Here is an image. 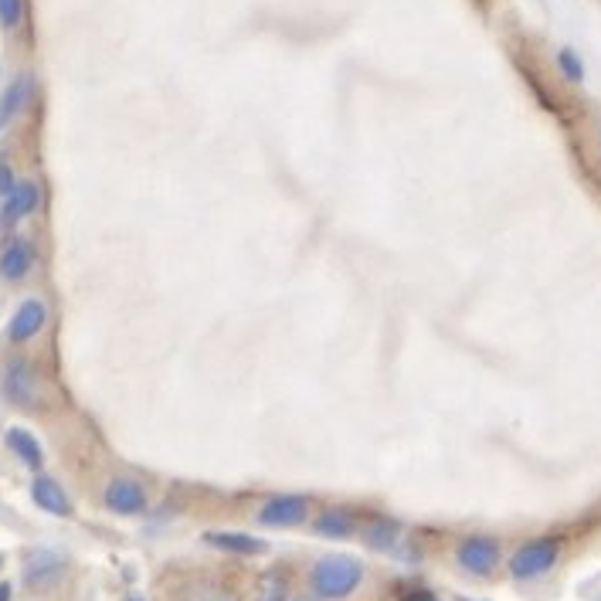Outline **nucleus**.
Listing matches in <instances>:
<instances>
[{
	"mask_svg": "<svg viewBox=\"0 0 601 601\" xmlns=\"http://www.w3.org/2000/svg\"><path fill=\"white\" fill-rule=\"evenodd\" d=\"M360 585H364V564L350 554L320 557V561L313 564V571H309V588H313L316 598H326V601L350 598Z\"/></svg>",
	"mask_w": 601,
	"mask_h": 601,
	"instance_id": "nucleus-1",
	"label": "nucleus"
},
{
	"mask_svg": "<svg viewBox=\"0 0 601 601\" xmlns=\"http://www.w3.org/2000/svg\"><path fill=\"white\" fill-rule=\"evenodd\" d=\"M557 557H561V540H557V537L527 540V544L513 551V557H510V574H513L517 581L544 578V574L557 564Z\"/></svg>",
	"mask_w": 601,
	"mask_h": 601,
	"instance_id": "nucleus-2",
	"label": "nucleus"
},
{
	"mask_svg": "<svg viewBox=\"0 0 601 601\" xmlns=\"http://www.w3.org/2000/svg\"><path fill=\"white\" fill-rule=\"evenodd\" d=\"M0 388H4V398L11 401L17 408H34L41 398V381H38V371H34L31 360L24 357H14L7 360L4 374H0Z\"/></svg>",
	"mask_w": 601,
	"mask_h": 601,
	"instance_id": "nucleus-3",
	"label": "nucleus"
},
{
	"mask_svg": "<svg viewBox=\"0 0 601 601\" xmlns=\"http://www.w3.org/2000/svg\"><path fill=\"white\" fill-rule=\"evenodd\" d=\"M500 557H503L500 540L486 537V534L466 537L459 544V551H455V561H459L469 574H476V578H486V574H493L500 568Z\"/></svg>",
	"mask_w": 601,
	"mask_h": 601,
	"instance_id": "nucleus-4",
	"label": "nucleus"
},
{
	"mask_svg": "<svg viewBox=\"0 0 601 601\" xmlns=\"http://www.w3.org/2000/svg\"><path fill=\"white\" fill-rule=\"evenodd\" d=\"M309 517V500L306 496H272L269 503L259 510V523L262 527H299V523H306Z\"/></svg>",
	"mask_w": 601,
	"mask_h": 601,
	"instance_id": "nucleus-5",
	"label": "nucleus"
},
{
	"mask_svg": "<svg viewBox=\"0 0 601 601\" xmlns=\"http://www.w3.org/2000/svg\"><path fill=\"white\" fill-rule=\"evenodd\" d=\"M45 323H48V306L41 303V299H24V303L14 309L11 323H7V340L28 343L45 330Z\"/></svg>",
	"mask_w": 601,
	"mask_h": 601,
	"instance_id": "nucleus-6",
	"label": "nucleus"
},
{
	"mask_svg": "<svg viewBox=\"0 0 601 601\" xmlns=\"http://www.w3.org/2000/svg\"><path fill=\"white\" fill-rule=\"evenodd\" d=\"M106 506L119 517H136V513L147 510V489H143L136 479H113V483L106 486Z\"/></svg>",
	"mask_w": 601,
	"mask_h": 601,
	"instance_id": "nucleus-7",
	"label": "nucleus"
},
{
	"mask_svg": "<svg viewBox=\"0 0 601 601\" xmlns=\"http://www.w3.org/2000/svg\"><path fill=\"white\" fill-rule=\"evenodd\" d=\"M38 204H41L38 184H34V180H17L14 191L4 197V208H0V225H4V228L17 225V221H24L28 214L38 211Z\"/></svg>",
	"mask_w": 601,
	"mask_h": 601,
	"instance_id": "nucleus-8",
	"label": "nucleus"
},
{
	"mask_svg": "<svg viewBox=\"0 0 601 601\" xmlns=\"http://www.w3.org/2000/svg\"><path fill=\"white\" fill-rule=\"evenodd\" d=\"M34 265V245L28 238H11L0 255V276L7 282H21Z\"/></svg>",
	"mask_w": 601,
	"mask_h": 601,
	"instance_id": "nucleus-9",
	"label": "nucleus"
},
{
	"mask_svg": "<svg viewBox=\"0 0 601 601\" xmlns=\"http://www.w3.org/2000/svg\"><path fill=\"white\" fill-rule=\"evenodd\" d=\"M31 500L45 513H51V517H68V513H72V500H68V493L51 476H34Z\"/></svg>",
	"mask_w": 601,
	"mask_h": 601,
	"instance_id": "nucleus-10",
	"label": "nucleus"
},
{
	"mask_svg": "<svg viewBox=\"0 0 601 601\" xmlns=\"http://www.w3.org/2000/svg\"><path fill=\"white\" fill-rule=\"evenodd\" d=\"M62 568H65V561L55 551H34L28 557V564H24V581H28L31 588H48L58 581Z\"/></svg>",
	"mask_w": 601,
	"mask_h": 601,
	"instance_id": "nucleus-11",
	"label": "nucleus"
},
{
	"mask_svg": "<svg viewBox=\"0 0 601 601\" xmlns=\"http://www.w3.org/2000/svg\"><path fill=\"white\" fill-rule=\"evenodd\" d=\"M204 544L218 547L225 554H238V557H259L269 551V544L252 534H231V530H218V534H204Z\"/></svg>",
	"mask_w": 601,
	"mask_h": 601,
	"instance_id": "nucleus-12",
	"label": "nucleus"
},
{
	"mask_svg": "<svg viewBox=\"0 0 601 601\" xmlns=\"http://www.w3.org/2000/svg\"><path fill=\"white\" fill-rule=\"evenodd\" d=\"M316 534L320 537H330V540H347L357 534V520L350 510H343V506H330V510H323L320 517H316Z\"/></svg>",
	"mask_w": 601,
	"mask_h": 601,
	"instance_id": "nucleus-13",
	"label": "nucleus"
},
{
	"mask_svg": "<svg viewBox=\"0 0 601 601\" xmlns=\"http://www.w3.org/2000/svg\"><path fill=\"white\" fill-rule=\"evenodd\" d=\"M31 89H34L31 75H17V79L7 85L4 99H0V123H11V119L21 116V109L28 106L31 99Z\"/></svg>",
	"mask_w": 601,
	"mask_h": 601,
	"instance_id": "nucleus-14",
	"label": "nucleus"
},
{
	"mask_svg": "<svg viewBox=\"0 0 601 601\" xmlns=\"http://www.w3.org/2000/svg\"><path fill=\"white\" fill-rule=\"evenodd\" d=\"M4 439H7L11 452L24 462V466L41 469V462H45V452H41V445H38V439H34L31 432H24V428H7Z\"/></svg>",
	"mask_w": 601,
	"mask_h": 601,
	"instance_id": "nucleus-15",
	"label": "nucleus"
},
{
	"mask_svg": "<svg viewBox=\"0 0 601 601\" xmlns=\"http://www.w3.org/2000/svg\"><path fill=\"white\" fill-rule=\"evenodd\" d=\"M401 537V527L394 520H371L364 530V540L371 547H377V551H391L394 544H398Z\"/></svg>",
	"mask_w": 601,
	"mask_h": 601,
	"instance_id": "nucleus-16",
	"label": "nucleus"
},
{
	"mask_svg": "<svg viewBox=\"0 0 601 601\" xmlns=\"http://www.w3.org/2000/svg\"><path fill=\"white\" fill-rule=\"evenodd\" d=\"M554 65H557V72L564 75V82H571V85H581L585 82V62H581V55L574 48H557V55H554Z\"/></svg>",
	"mask_w": 601,
	"mask_h": 601,
	"instance_id": "nucleus-17",
	"label": "nucleus"
},
{
	"mask_svg": "<svg viewBox=\"0 0 601 601\" xmlns=\"http://www.w3.org/2000/svg\"><path fill=\"white\" fill-rule=\"evenodd\" d=\"M24 21V0H0V28L14 31Z\"/></svg>",
	"mask_w": 601,
	"mask_h": 601,
	"instance_id": "nucleus-18",
	"label": "nucleus"
},
{
	"mask_svg": "<svg viewBox=\"0 0 601 601\" xmlns=\"http://www.w3.org/2000/svg\"><path fill=\"white\" fill-rule=\"evenodd\" d=\"M282 598H286V581H282L279 574H269V578H265L262 601H282Z\"/></svg>",
	"mask_w": 601,
	"mask_h": 601,
	"instance_id": "nucleus-19",
	"label": "nucleus"
},
{
	"mask_svg": "<svg viewBox=\"0 0 601 601\" xmlns=\"http://www.w3.org/2000/svg\"><path fill=\"white\" fill-rule=\"evenodd\" d=\"M17 187V180H14V170H11V163H4L0 160V197H7Z\"/></svg>",
	"mask_w": 601,
	"mask_h": 601,
	"instance_id": "nucleus-20",
	"label": "nucleus"
},
{
	"mask_svg": "<svg viewBox=\"0 0 601 601\" xmlns=\"http://www.w3.org/2000/svg\"><path fill=\"white\" fill-rule=\"evenodd\" d=\"M401 601H439V598H435L432 591H411V595H405Z\"/></svg>",
	"mask_w": 601,
	"mask_h": 601,
	"instance_id": "nucleus-21",
	"label": "nucleus"
},
{
	"mask_svg": "<svg viewBox=\"0 0 601 601\" xmlns=\"http://www.w3.org/2000/svg\"><path fill=\"white\" fill-rule=\"evenodd\" d=\"M0 601H11V585L7 581H0Z\"/></svg>",
	"mask_w": 601,
	"mask_h": 601,
	"instance_id": "nucleus-22",
	"label": "nucleus"
},
{
	"mask_svg": "<svg viewBox=\"0 0 601 601\" xmlns=\"http://www.w3.org/2000/svg\"><path fill=\"white\" fill-rule=\"evenodd\" d=\"M296 601H320V598H309V595H306V598H296Z\"/></svg>",
	"mask_w": 601,
	"mask_h": 601,
	"instance_id": "nucleus-23",
	"label": "nucleus"
},
{
	"mask_svg": "<svg viewBox=\"0 0 601 601\" xmlns=\"http://www.w3.org/2000/svg\"><path fill=\"white\" fill-rule=\"evenodd\" d=\"M133 601H143V598H133Z\"/></svg>",
	"mask_w": 601,
	"mask_h": 601,
	"instance_id": "nucleus-24",
	"label": "nucleus"
}]
</instances>
